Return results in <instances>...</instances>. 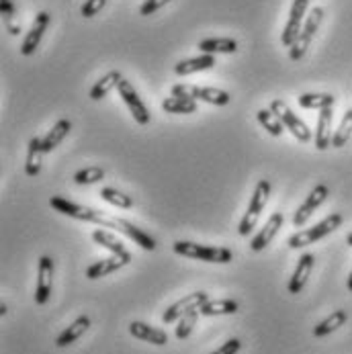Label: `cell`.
<instances>
[{
    "mask_svg": "<svg viewBox=\"0 0 352 354\" xmlns=\"http://www.w3.org/2000/svg\"><path fill=\"white\" fill-rule=\"evenodd\" d=\"M172 250L178 256L193 258V260H203V262H213V264H228L234 260V254L230 248L223 246H203L197 242L189 240H178L172 244Z\"/></svg>",
    "mask_w": 352,
    "mask_h": 354,
    "instance_id": "cell-1",
    "label": "cell"
},
{
    "mask_svg": "<svg viewBox=\"0 0 352 354\" xmlns=\"http://www.w3.org/2000/svg\"><path fill=\"white\" fill-rule=\"evenodd\" d=\"M50 205L62 215H68L72 219L78 221H86V223H97L101 227H113V219H109L102 211L89 207V205H80V203L68 201L64 197H51Z\"/></svg>",
    "mask_w": 352,
    "mask_h": 354,
    "instance_id": "cell-2",
    "label": "cell"
},
{
    "mask_svg": "<svg viewBox=\"0 0 352 354\" xmlns=\"http://www.w3.org/2000/svg\"><path fill=\"white\" fill-rule=\"evenodd\" d=\"M172 97H183V99H191V101H203L215 106H225L232 101V95L228 91L215 88V86H195L189 82H178L170 88Z\"/></svg>",
    "mask_w": 352,
    "mask_h": 354,
    "instance_id": "cell-3",
    "label": "cell"
},
{
    "mask_svg": "<svg viewBox=\"0 0 352 354\" xmlns=\"http://www.w3.org/2000/svg\"><path fill=\"white\" fill-rule=\"evenodd\" d=\"M340 225H342V215H340V213H332V215H328L324 221H319L317 225L307 227V230H302V232L293 234V236L289 238L287 244H289V248L299 250V248H305V246H309V244H315L317 240H322V238L334 234Z\"/></svg>",
    "mask_w": 352,
    "mask_h": 354,
    "instance_id": "cell-4",
    "label": "cell"
},
{
    "mask_svg": "<svg viewBox=\"0 0 352 354\" xmlns=\"http://www.w3.org/2000/svg\"><path fill=\"white\" fill-rule=\"evenodd\" d=\"M270 189L272 187H270V183L266 178L258 180V185H256V189L252 193L250 203H248V211L244 213V217L240 221V227H238L240 236H250L252 230L256 227V223H258V219H260V215H262V211H264V207L268 203Z\"/></svg>",
    "mask_w": 352,
    "mask_h": 354,
    "instance_id": "cell-5",
    "label": "cell"
},
{
    "mask_svg": "<svg viewBox=\"0 0 352 354\" xmlns=\"http://www.w3.org/2000/svg\"><path fill=\"white\" fill-rule=\"evenodd\" d=\"M281 121H283V125H285V129H289L291 131V136L297 140V142H302V144H307V142H311V129L303 123L302 119L291 111V106L287 104L285 101H281V99H277V101L270 102V106H268Z\"/></svg>",
    "mask_w": 352,
    "mask_h": 354,
    "instance_id": "cell-6",
    "label": "cell"
},
{
    "mask_svg": "<svg viewBox=\"0 0 352 354\" xmlns=\"http://www.w3.org/2000/svg\"><path fill=\"white\" fill-rule=\"evenodd\" d=\"M322 19H324V8L313 6V8L309 10V15H307V21H305V25H303L297 41L289 48V57H291L293 62L302 59L303 55H305V51L309 50V44H311V39L315 37V33H317V29H319V25H322Z\"/></svg>",
    "mask_w": 352,
    "mask_h": 354,
    "instance_id": "cell-7",
    "label": "cell"
},
{
    "mask_svg": "<svg viewBox=\"0 0 352 354\" xmlns=\"http://www.w3.org/2000/svg\"><path fill=\"white\" fill-rule=\"evenodd\" d=\"M117 91H119V97H121L123 102L127 104L129 113L133 115V119H136L140 125H148L151 119L150 111H148L146 102L140 99V95H138V91L133 88V84H131L129 80H125V78H123V80L119 82Z\"/></svg>",
    "mask_w": 352,
    "mask_h": 354,
    "instance_id": "cell-8",
    "label": "cell"
},
{
    "mask_svg": "<svg viewBox=\"0 0 352 354\" xmlns=\"http://www.w3.org/2000/svg\"><path fill=\"white\" fill-rule=\"evenodd\" d=\"M307 8H309V0H293L289 21H287V25L283 29V35H281V41H283L285 48H291L297 41V37H299L303 29V17H305Z\"/></svg>",
    "mask_w": 352,
    "mask_h": 354,
    "instance_id": "cell-9",
    "label": "cell"
},
{
    "mask_svg": "<svg viewBox=\"0 0 352 354\" xmlns=\"http://www.w3.org/2000/svg\"><path fill=\"white\" fill-rule=\"evenodd\" d=\"M207 301H209V297H207L205 291L189 293L187 297H183L180 301L172 304L164 313H162V322H164V324H174V322H178L185 313H189V311H193V309H201Z\"/></svg>",
    "mask_w": 352,
    "mask_h": 354,
    "instance_id": "cell-10",
    "label": "cell"
},
{
    "mask_svg": "<svg viewBox=\"0 0 352 354\" xmlns=\"http://www.w3.org/2000/svg\"><path fill=\"white\" fill-rule=\"evenodd\" d=\"M328 195H330V189H328L326 185L313 187L311 193H309V195L305 197V201L302 203V207L295 211V215H293V225H295V227H303V225L309 221V217L319 209V205L328 199Z\"/></svg>",
    "mask_w": 352,
    "mask_h": 354,
    "instance_id": "cell-11",
    "label": "cell"
},
{
    "mask_svg": "<svg viewBox=\"0 0 352 354\" xmlns=\"http://www.w3.org/2000/svg\"><path fill=\"white\" fill-rule=\"evenodd\" d=\"M50 12L41 10V12L35 15V21H33V25H31V29L27 31L23 44H21V53H23V55H33V53H35V50L39 48V44H41V39H44V35H46V31H48V27H50Z\"/></svg>",
    "mask_w": 352,
    "mask_h": 354,
    "instance_id": "cell-12",
    "label": "cell"
},
{
    "mask_svg": "<svg viewBox=\"0 0 352 354\" xmlns=\"http://www.w3.org/2000/svg\"><path fill=\"white\" fill-rule=\"evenodd\" d=\"M131 260H133L131 252L113 254V256H109V258H102V260L91 264V266L86 268V279L97 281V279H102V277H109L111 272H117V270H121L123 266L131 264Z\"/></svg>",
    "mask_w": 352,
    "mask_h": 354,
    "instance_id": "cell-13",
    "label": "cell"
},
{
    "mask_svg": "<svg viewBox=\"0 0 352 354\" xmlns=\"http://www.w3.org/2000/svg\"><path fill=\"white\" fill-rule=\"evenodd\" d=\"M53 287V260L50 256H41L37 264V287H35V304L46 305L51 297Z\"/></svg>",
    "mask_w": 352,
    "mask_h": 354,
    "instance_id": "cell-14",
    "label": "cell"
},
{
    "mask_svg": "<svg viewBox=\"0 0 352 354\" xmlns=\"http://www.w3.org/2000/svg\"><path fill=\"white\" fill-rule=\"evenodd\" d=\"M283 223H285V215H283L281 211H275V213L266 219L264 227H262V230L252 238V242H250L252 252H262V250H264V248L275 240V236L281 232Z\"/></svg>",
    "mask_w": 352,
    "mask_h": 354,
    "instance_id": "cell-15",
    "label": "cell"
},
{
    "mask_svg": "<svg viewBox=\"0 0 352 354\" xmlns=\"http://www.w3.org/2000/svg\"><path fill=\"white\" fill-rule=\"evenodd\" d=\"M113 230H117L119 234H123L125 238H129V240H133V244H138L140 248H144V250H156V240L151 238L148 232H144L142 227H138V225H133L131 221H127V219H121V217H113Z\"/></svg>",
    "mask_w": 352,
    "mask_h": 354,
    "instance_id": "cell-16",
    "label": "cell"
},
{
    "mask_svg": "<svg viewBox=\"0 0 352 354\" xmlns=\"http://www.w3.org/2000/svg\"><path fill=\"white\" fill-rule=\"evenodd\" d=\"M129 334L142 342H150L154 346H166L168 344V334L160 328H154L150 324H146V322H131Z\"/></svg>",
    "mask_w": 352,
    "mask_h": 354,
    "instance_id": "cell-17",
    "label": "cell"
},
{
    "mask_svg": "<svg viewBox=\"0 0 352 354\" xmlns=\"http://www.w3.org/2000/svg\"><path fill=\"white\" fill-rule=\"evenodd\" d=\"M313 264H315V256H313V254H302V258L297 260L295 272H293V277H291V281H289V287H287L291 295L302 293L303 287H305L307 281H309V274H311V270H313Z\"/></svg>",
    "mask_w": 352,
    "mask_h": 354,
    "instance_id": "cell-18",
    "label": "cell"
},
{
    "mask_svg": "<svg viewBox=\"0 0 352 354\" xmlns=\"http://www.w3.org/2000/svg\"><path fill=\"white\" fill-rule=\"evenodd\" d=\"M332 117H334L332 106L319 111L317 129H315V138H313L315 148H317L319 152H324V150H328V148L332 146V138H334V133H332Z\"/></svg>",
    "mask_w": 352,
    "mask_h": 354,
    "instance_id": "cell-19",
    "label": "cell"
},
{
    "mask_svg": "<svg viewBox=\"0 0 352 354\" xmlns=\"http://www.w3.org/2000/svg\"><path fill=\"white\" fill-rule=\"evenodd\" d=\"M215 55H209V53H201L197 57H189V59H180L176 66H174V74L176 76H191V74H197L203 70H211L215 66Z\"/></svg>",
    "mask_w": 352,
    "mask_h": 354,
    "instance_id": "cell-20",
    "label": "cell"
},
{
    "mask_svg": "<svg viewBox=\"0 0 352 354\" xmlns=\"http://www.w3.org/2000/svg\"><path fill=\"white\" fill-rule=\"evenodd\" d=\"M91 328V317L89 315H80V317H76L57 338H55V346L57 348H66V346H70V344H74L86 330Z\"/></svg>",
    "mask_w": 352,
    "mask_h": 354,
    "instance_id": "cell-21",
    "label": "cell"
},
{
    "mask_svg": "<svg viewBox=\"0 0 352 354\" xmlns=\"http://www.w3.org/2000/svg\"><path fill=\"white\" fill-rule=\"evenodd\" d=\"M44 138H31L29 146H27V162H25V172L27 176H37L41 172V164H44Z\"/></svg>",
    "mask_w": 352,
    "mask_h": 354,
    "instance_id": "cell-22",
    "label": "cell"
},
{
    "mask_svg": "<svg viewBox=\"0 0 352 354\" xmlns=\"http://www.w3.org/2000/svg\"><path fill=\"white\" fill-rule=\"evenodd\" d=\"M197 48H199L201 53H209V55H215V53H236L238 51V41L232 39V37H209V39L199 41Z\"/></svg>",
    "mask_w": 352,
    "mask_h": 354,
    "instance_id": "cell-23",
    "label": "cell"
},
{
    "mask_svg": "<svg viewBox=\"0 0 352 354\" xmlns=\"http://www.w3.org/2000/svg\"><path fill=\"white\" fill-rule=\"evenodd\" d=\"M349 319V313L344 309H336L334 313H330L326 319H322L315 328H313V336L315 338H324L332 332H336L338 328H342Z\"/></svg>",
    "mask_w": 352,
    "mask_h": 354,
    "instance_id": "cell-24",
    "label": "cell"
},
{
    "mask_svg": "<svg viewBox=\"0 0 352 354\" xmlns=\"http://www.w3.org/2000/svg\"><path fill=\"white\" fill-rule=\"evenodd\" d=\"M121 80H123V74H121L119 70H111V72H106L101 80L91 88V99H93V101H101V99H104L113 88H117V86H119V82H121Z\"/></svg>",
    "mask_w": 352,
    "mask_h": 354,
    "instance_id": "cell-25",
    "label": "cell"
},
{
    "mask_svg": "<svg viewBox=\"0 0 352 354\" xmlns=\"http://www.w3.org/2000/svg\"><path fill=\"white\" fill-rule=\"evenodd\" d=\"M70 129H72V123L68 119L55 121V125L51 127L50 131H48V136L44 138V150H46V153L53 152L64 142V138L70 133Z\"/></svg>",
    "mask_w": 352,
    "mask_h": 354,
    "instance_id": "cell-26",
    "label": "cell"
},
{
    "mask_svg": "<svg viewBox=\"0 0 352 354\" xmlns=\"http://www.w3.org/2000/svg\"><path fill=\"white\" fill-rule=\"evenodd\" d=\"M240 305L234 299H209L207 304L201 307V315L207 317H213V315H232V313H238Z\"/></svg>",
    "mask_w": 352,
    "mask_h": 354,
    "instance_id": "cell-27",
    "label": "cell"
},
{
    "mask_svg": "<svg viewBox=\"0 0 352 354\" xmlns=\"http://www.w3.org/2000/svg\"><path fill=\"white\" fill-rule=\"evenodd\" d=\"M256 119H258V123H260L272 138H281V136H283L285 125H283V121H281L270 109H260V111L256 113Z\"/></svg>",
    "mask_w": 352,
    "mask_h": 354,
    "instance_id": "cell-28",
    "label": "cell"
},
{
    "mask_svg": "<svg viewBox=\"0 0 352 354\" xmlns=\"http://www.w3.org/2000/svg\"><path fill=\"white\" fill-rule=\"evenodd\" d=\"M93 240L104 248V250H109V252L113 254H125V246H123V242L113 234V232H109V230H95L93 232Z\"/></svg>",
    "mask_w": 352,
    "mask_h": 354,
    "instance_id": "cell-29",
    "label": "cell"
},
{
    "mask_svg": "<svg viewBox=\"0 0 352 354\" xmlns=\"http://www.w3.org/2000/svg\"><path fill=\"white\" fill-rule=\"evenodd\" d=\"M162 111L166 113H174V115H189L197 111V101L191 99H183V97H168L162 102Z\"/></svg>",
    "mask_w": 352,
    "mask_h": 354,
    "instance_id": "cell-30",
    "label": "cell"
},
{
    "mask_svg": "<svg viewBox=\"0 0 352 354\" xmlns=\"http://www.w3.org/2000/svg\"><path fill=\"white\" fill-rule=\"evenodd\" d=\"M297 102L302 104L303 109H317V111H322V109L334 106L336 99H334L332 95H326V93H322V95L305 93V95H302V97L297 99Z\"/></svg>",
    "mask_w": 352,
    "mask_h": 354,
    "instance_id": "cell-31",
    "label": "cell"
},
{
    "mask_svg": "<svg viewBox=\"0 0 352 354\" xmlns=\"http://www.w3.org/2000/svg\"><path fill=\"white\" fill-rule=\"evenodd\" d=\"M352 138V109H349L340 121V127L334 131V138H332V148H342L349 144V140Z\"/></svg>",
    "mask_w": 352,
    "mask_h": 354,
    "instance_id": "cell-32",
    "label": "cell"
},
{
    "mask_svg": "<svg viewBox=\"0 0 352 354\" xmlns=\"http://www.w3.org/2000/svg\"><path fill=\"white\" fill-rule=\"evenodd\" d=\"M99 195H101L102 201H106L113 207H119V209H131L133 207V199L129 195H125V193H121V191H117L113 187H104V189H101Z\"/></svg>",
    "mask_w": 352,
    "mask_h": 354,
    "instance_id": "cell-33",
    "label": "cell"
},
{
    "mask_svg": "<svg viewBox=\"0 0 352 354\" xmlns=\"http://www.w3.org/2000/svg\"><path fill=\"white\" fill-rule=\"evenodd\" d=\"M199 315H201V309H193V311L185 313V315L176 322V332H174V334H176V338H178V340H185V338H189V336H191L193 328L197 326Z\"/></svg>",
    "mask_w": 352,
    "mask_h": 354,
    "instance_id": "cell-34",
    "label": "cell"
},
{
    "mask_svg": "<svg viewBox=\"0 0 352 354\" xmlns=\"http://www.w3.org/2000/svg\"><path fill=\"white\" fill-rule=\"evenodd\" d=\"M102 178H104V170H102L101 166H89V168H82V170H78L76 174H74V183L76 185H84V187H89V185H97V183H101Z\"/></svg>",
    "mask_w": 352,
    "mask_h": 354,
    "instance_id": "cell-35",
    "label": "cell"
},
{
    "mask_svg": "<svg viewBox=\"0 0 352 354\" xmlns=\"http://www.w3.org/2000/svg\"><path fill=\"white\" fill-rule=\"evenodd\" d=\"M106 4V0H86L84 4H82V8H80V12H82V17L84 19H93L95 15H99L101 12V8Z\"/></svg>",
    "mask_w": 352,
    "mask_h": 354,
    "instance_id": "cell-36",
    "label": "cell"
},
{
    "mask_svg": "<svg viewBox=\"0 0 352 354\" xmlns=\"http://www.w3.org/2000/svg\"><path fill=\"white\" fill-rule=\"evenodd\" d=\"M170 0H146L142 6H140V15H144V17H150L154 15L156 10H160L164 4H168Z\"/></svg>",
    "mask_w": 352,
    "mask_h": 354,
    "instance_id": "cell-37",
    "label": "cell"
},
{
    "mask_svg": "<svg viewBox=\"0 0 352 354\" xmlns=\"http://www.w3.org/2000/svg\"><path fill=\"white\" fill-rule=\"evenodd\" d=\"M240 348H242V342H240L238 338H232V340L223 342L217 351H213L211 354H238L240 353Z\"/></svg>",
    "mask_w": 352,
    "mask_h": 354,
    "instance_id": "cell-38",
    "label": "cell"
},
{
    "mask_svg": "<svg viewBox=\"0 0 352 354\" xmlns=\"http://www.w3.org/2000/svg\"><path fill=\"white\" fill-rule=\"evenodd\" d=\"M0 12L4 19H10L15 15V2L12 0H0Z\"/></svg>",
    "mask_w": 352,
    "mask_h": 354,
    "instance_id": "cell-39",
    "label": "cell"
},
{
    "mask_svg": "<svg viewBox=\"0 0 352 354\" xmlns=\"http://www.w3.org/2000/svg\"><path fill=\"white\" fill-rule=\"evenodd\" d=\"M4 25H6V29L10 31V35H19V33H21V25H12L10 19H4Z\"/></svg>",
    "mask_w": 352,
    "mask_h": 354,
    "instance_id": "cell-40",
    "label": "cell"
},
{
    "mask_svg": "<svg viewBox=\"0 0 352 354\" xmlns=\"http://www.w3.org/2000/svg\"><path fill=\"white\" fill-rule=\"evenodd\" d=\"M6 311H8V309H6V305L0 304V315H6Z\"/></svg>",
    "mask_w": 352,
    "mask_h": 354,
    "instance_id": "cell-41",
    "label": "cell"
},
{
    "mask_svg": "<svg viewBox=\"0 0 352 354\" xmlns=\"http://www.w3.org/2000/svg\"><path fill=\"white\" fill-rule=\"evenodd\" d=\"M346 287H349V291L352 293V270H351V277H349V283H346Z\"/></svg>",
    "mask_w": 352,
    "mask_h": 354,
    "instance_id": "cell-42",
    "label": "cell"
},
{
    "mask_svg": "<svg viewBox=\"0 0 352 354\" xmlns=\"http://www.w3.org/2000/svg\"><path fill=\"white\" fill-rule=\"evenodd\" d=\"M346 244H349V246H351V248H352V232H351V234H349V236H346Z\"/></svg>",
    "mask_w": 352,
    "mask_h": 354,
    "instance_id": "cell-43",
    "label": "cell"
}]
</instances>
